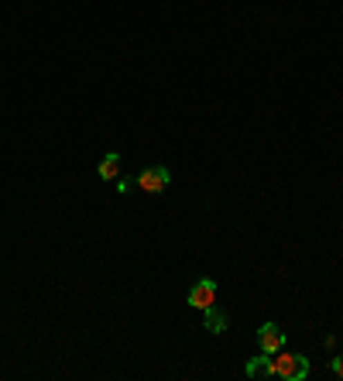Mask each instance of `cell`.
<instances>
[{
  "mask_svg": "<svg viewBox=\"0 0 343 381\" xmlns=\"http://www.w3.org/2000/svg\"><path fill=\"white\" fill-rule=\"evenodd\" d=\"M271 375L285 381H306L309 378V357L302 354H285V347L278 351V357H271Z\"/></svg>",
  "mask_w": 343,
  "mask_h": 381,
  "instance_id": "obj_1",
  "label": "cell"
},
{
  "mask_svg": "<svg viewBox=\"0 0 343 381\" xmlns=\"http://www.w3.org/2000/svg\"><path fill=\"white\" fill-rule=\"evenodd\" d=\"M192 309H210V306H216V282L213 279H199L196 286L189 288V299H185Z\"/></svg>",
  "mask_w": 343,
  "mask_h": 381,
  "instance_id": "obj_2",
  "label": "cell"
},
{
  "mask_svg": "<svg viewBox=\"0 0 343 381\" xmlns=\"http://www.w3.org/2000/svg\"><path fill=\"white\" fill-rule=\"evenodd\" d=\"M172 183V172L165 165H151V169H145L141 176H138V186L141 192H165Z\"/></svg>",
  "mask_w": 343,
  "mask_h": 381,
  "instance_id": "obj_3",
  "label": "cell"
},
{
  "mask_svg": "<svg viewBox=\"0 0 343 381\" xmlns=\"http://www.w3.org/2000/svg\"><path fill=\"white\" fill-rule=\"evenodd\" d=\"M257 344H261L264 354H278V351L285 347V330H281L278 323H264V326L257 330Z\"/></svg>",
  "mask_w": 343,
  "mask_h": 381,
  "instance_id": "obj_4",
  "label": "cell"
},
{
  "mask_svg": "<svg viewBox=\"0 0 343 381\" xmlns=\"http://www.w3.org/2000/svg\"><path fill=\"white\" fill-rule=\"evenodd\" d=\"M244 371H248V378H275V375H271V354L261 351V357H251Z\"/></svg>",
  "mask_w": 343,
  "mask_h": 381,
  "instance_id": "obj_5",
  "label": "cell"
},
{
  "mask_svg": "<svg viewBox=\"0 0 343 381\" xmlns=\"http://www.w3.org/2000/svg\"><path fill=\"white\" fill-rule=\"evenodd\" d=\"M96 172H100V179H103V183H113V179L120 176V155H117V151L103 155V162H100V169H96Z\"/></svg>",
  "mask_w": 343,
  "mask_h": 381,
  "instance_id": "obj_6",
  "label": "cell"
},
{
  "mask_svg": "<svg viewBox=\"0 0 343 381\" xmlns=\"http://www.w3.org/2000/svg\"><path fill=\"white\" fill-rule=\"evenodd\" d=\"M227 323H230V319H227V313H220L216 306H210V309L203 313V326H206L210 333H223V330H227Z\"/></svg>",
  "mask_w": 343,
  "mask_h": 381,
  "instance_id": "obj_7",
  "label": "cell"
},
{
  "mask_svg": "<svg viewBox=\"0 0 343 381\" xmlns=\"http://www.w3.org/2000/svg\"><path fill=\"white\" fill-rule=\"evenodd\" d=\"M330 371H333L337 378H343V354H340V357H333V361H330Z\"/></svg>",
  "mask_w": 343,
  "mask_h": 381,
  "instance_id": "obj_8",
  "label": "cell"
}]
</instances>
